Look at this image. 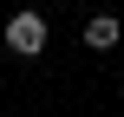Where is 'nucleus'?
Returning <instances> with one entry per match:
<instances>
[{
	"mask_svg": "<svg viewBox=\"0 0 124 117\" xmlns=\"http://www.w3.org/2000/svg\"><path fill=\"white\" fill-rule=\"evenodd\" d=\"M7 52H20V59H39L46 52V13H13L7 20Z\"/></svg>",
	"mask_w": 124,
	"mask_h": 117,
	"instance_id": "1",
	"label": "nucleus"
},
{
	"mask_svg": "<svg viewBox=\"0 0 124 117\" xmlns=\"http://www.w3.org/2000/svg\"><path fill=\"white\" fill-rule=\"evenodd\" d=\"M78 39H85L92 52H111V46H118V39H124V20H118V13H92Z\"/></svg>",
	"mask_w": 124,
	"mask_h": 117,
	"instance_id": "2",
	"label": "nucleus"
}]
</instances>
